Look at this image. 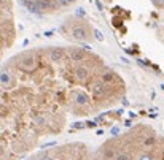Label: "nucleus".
<instances>
[{"mask_svg": "<svg viewBox=\"0 0 164 160\" xmlns=\"http://www.w3.org/2000/svg\"><path fill=\"white\" fill-rule=\"evenodd\" d=\"M37 160H54V152L43 151V152H42V154L37 157Z\"/></svg>", "mask_w": 164, "mask_h": 160, "instance_id": "obj_12", "label": "nucleus"}, {"mask_svg": "<svg viewBox=\"0 0 164 160\" xmlns=\"http://www.w3.org/2000/svg\"><path fill=\"white\" fill-rule=\"evenodd\" d=\"M73 79L77 81V83H85V81H88L89 78V70L86 67H83V65H80V67H75L73 68Z\"/></svg>", "mask_w": 164, "mask_h": 160, "instance_id": "obj_3", "label": "nucleus"}, {"mask_svg": "<svg viewBox=\"0 0 164 160\" xmlns=\"http://www.w3.org/2000/svg\"><path fill=\"white\" fill-rule=\"evenodd\" d=\"M69 2H70V3H72V2H75V0H69Z\"/></svg>", "mask_w": 164, "mask_h": 160, "instance_id": "obj_18", "label": "nucleus"}, {"mask_svg": "<svg viewBox=\"0 0 164 160\" xmlns=\"http://www.w3.org/2000/svg\"><path fill=\"white\" fill-rule=\"evenodd\" d=\"M116 154H118V152H116L115 147H112L110 144H107L105 149H104V160H115Z\"/></svg>", "mask_w": 164, "mask_h": 160, "instance_id": "obj_9", "label": "nucleus"}, {"mask_svg": "<svg viewBox=\"0 0 164 160\" xmlns=\"http://www.w3.org/2000/svg\"><path fill=\"white\" fill-rule=\"evenodd\" d=\"M67 54H69V57H70V60H72V62H81V60L86 59V56H85L83 51L77 49V48H69Z\"/></svg>", "mask_w": 164, "mask_h": 160, "instance_id": "obj_4", "label": "nucleus"}, {"mask_svg": "<svg viewBox=\"0 0 164 160\" xmlns=\"http://www.w3.org/2000/svg\"><path fill=\"white\" fill-rule=\"evenodd\" d=\"M72 37L75 38V40H78V41H85L88 38V32H86L85 27L75 25V27H72Z\"/></svg>", "mask_w": 164, "mask_h": 160, "instance_id": "obj_5", "label": "nucleus"}, {"mask_svg": "<svg viewBox=\"0 0 164 160\" xmlns=\"http://www.w3.org/2000/svg\"><path fill=\"white\" fill-rule=\"evenodd\" d=\"M94 38L97 41H104V35H102V32H100V30H94Z\"/></svg>", "mask_w": 164, "mask_h": 160, "instance_id": "obj_14", "label": "nucleus"}, {"mask_svg": "<svg viewBox=\"0 0 164 160\" xmlns=\"http://www.w3.org/2000/svg\"><path fill=\"white\" fill-rule=\"evenodd\" d=\"M19 62H18V68L22 70V72L26 73H34L35 70L38 68V65H40V60L35 57V54H22V56L18 57Z\"/></svg>", "mask_w": 164, "mask_h": 160, "instance_id": "obj_1", "label": "nucleus"}, {"mask_svg": "<svg viewBox=\"0 0 164 160\" xmlns=\"http://www.w3.org/2000/svg\"><path fill=\"white\" fill-rule=\"evenodd\" d=\"M32 124L37 127L46 125V116L42 114V113H32Z\"/></svg>", "mask_w": 164, "mask_h": 160, "instance_id": "obj_8", "label": "nucleus"}, {"mask_svg": "<svg viewBox=\"0 0 164 160\" xmlns=\"http://www.w3.org/2000/svg\"><path fill=\"white\" fill-rule=\"evenodd\" d=\"M118 133H120V128L118 127H113L112 130H110V135H113V136H116Z\"/></svg>", "mask_w": 164, "mask_h": 160, "instance_id": "obj_15", "label": "nucleus"}, {"mask_svg": "<svg viewBox=\"0 0 164 160\" xmlns=\"http://www.w3.org/2000/svg\"><path fill=\"white\" fill-rule=\"evenodd\" d=\"M155 143H156L155 136H145V139H143V146H147V147H153Z\"/></svg>", "mask_w": 164, "mask_h": 160, "instance_id": "obj_13", "label": "nucleus"}, {"mask_svg": "<svg viewBox=\"0 0 164 160\" xmlns=\"http://www.w3.org/2000/svg\"><path fill=\"white\" fill-rule=\"evenodd\" d=\"M115 160H132V159H131V152H127V151H120L118 154H116Z\"/></svg>", "mask_w": 164, "mask_h": 160, "instance_id": "obj_11", "label": "nucleus"}, {"mask_svg": "<svg viewBox=\"0 0 164 160\" xmlns=\"http://www.w3.org/2000/svg\"><path fill=\"white\" fill-rule=\"evenodd\" d=\"M48 56H49V60L61 62V60H64L65 51L62 49V48H51V49H49V52H48Z\"/></svg>", "mask_w": 164, "mask_h": 160, "instance_id": "obj_6", "label": "nucleus"}, {"mask_svg": "<svg viewBox=\"0 0 164 160\" xmlns=\"http://www.w3.org/2000/svg\"><path fill=\"white\" fill-rule=\"evenodd\" d=\"M70 98H72V103L78 108H85V106H88V103H89L88 95L81 91H72L70 92Z\"/></svg>", "mask_w": 164, "mask_h": 160, "instance_id": "obj_2", "label": "nucleus"}, {"mask_svg": "<svg viewBox=\"0 0 164 160\" xmlns=\"http://www.w3.org/2000/svg\"><path fill=\"white\" fill-rule=\"evenodd\" d=\"M83 48L86 49V51H89V49H91V46H89V45H83Z\"/></svg>", "mask_w": 164, "mask_h": 160, "instance_id": "obj_17", "label": "nucleus"}, {"mask_svg": "<svg viewBox=\"0 0 164 160\" xmlns=\"http://www.w3.org/2000/svg\"><path fill=\"white\" fill-rule=\"evenodd\" d=\"M135 160H156L155 157V154L153 152H148V151H142V152H139L137 155H135Z\"/></svg>", "mask_w": 164, "mask_h": 160, "instance_id": "obj_10", "label": "nucleus"}, {"mask_svg": "<svg viewBox=\"0 0 164 160\" xmlns=\"http://www.w3.org/2000/svg\"><path fill=\"white\" fill-rule=\"evenodd\" d=\"M13 84H14L13 75H11L6 68H3L2 70V87H3V91H5L6 87H11Z\"/></svg>", "mask_w": 164, "mask_h": 160, "instance_id": "obj_7", "label": "nucleus"}, {"mask_svg": "<svg viewBox=\"0 0 164 160\" xmlns=\"http://www.w3.org/2000/svg\"><path fill=\"white\" fill-rule=\"evenodd\" d=\"M56 2L59 3V6H65V5H69V3H70L69 0H56Z\"/></svg>", "mask_w": 164, "mask_h": 160, "instance_id": "obj_16", "label": "nucleus"}, {"mask_svg": "<svg viewBox=\"0 0 164 160\" xmlns=\"http://www.w3.org/2000/svg\"><path fill=\"white\" fill-rule=\"evenodd\" d=\"M29 160H37V159H29Z\"/></svg>", "mask_w": 164, "mask_h": 160, "instance_id": "obj_19", "label": "nucleus"}, {"mask_svg": "<svg viewBox=\"0 0 164 160\" xmlns=\"http://www.w3.org/2000/svg\"><path fill=\"white\" fill-rule=\"evenodd\" d=\"M163 2H164V0H163Z\"/></svg>", "mask_w": 164, "mask_h": 160, "instance_id": "obj_20", "label": "nucleus"}]
</instances>
